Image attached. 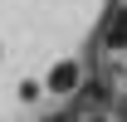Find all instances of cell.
<instances>
[{
  "label": "cell",
  "instance_id": "obj_2",
  "mask_svg": "<svg viewBox=\"0 0 127 122\" xmlns=\"http://www.w3.org/2000/svg\"><path fill=\"white\" fill-rule=\"evenodd\" d=\"M108 44H112V49H127V10H122L117 20H112V30H108Z\"/></svg>",
  "mask_w": 127,
  "mask_h": 122
},
{
  "label": "cell",
  "instance_id": "obj_3",
  "mask_svg": "<svg viewBox=\"0 0 127 122\" xmlns=\"http://www.w3.org/2000/svg\"><path fill=\"white\" fill-rule=\"evenodd\" d=\"M117 112H122V122H127V98H122V103H117Z\"/></svg>",
  "mask_w": 127,
  "mask_h": 122
},
{
  "label": "cell",
  "instance_id": "obj_1",
  "mask_svg": "<svg viewBox=\"0 0 127 122\" xmlns=\"http://www.w3.org/2000/svg\"><path fill=\"white\" fill-rule=\"evenodd\" d=\"M78 88V63H54L49 73V93H73Z\"/></svg>",
  "mask_w": 127,
  "mask_h": 122
}]
</instances>
